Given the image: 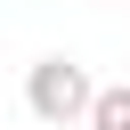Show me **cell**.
Here are the masks:
<instances>
[{
	"label": "cell",
	"instance_id": "7a4b0ae2",
	"mask_svg": "<svg viewBox=\"0 0 130 130\" xmlns=\"http://www.w3.org/2000/svg\"><path fill=\"white\" fill-rule=\"evenodd\" d=\"M89 130H130V81L98 89V106H89Z\"/></svg>",
	"mask_w": 130,
	"mask_h": 130
},
{
	"label": "cell",
	"instance_id": "6da1fadb",
	"mask_svg": "<svg viewBox=\"0 0 130 130\" xmlns=\"http://www.w3.org/2000/svg\"><path fill=\"white\" fill-rule=\"evenodd\" d=\"M24 106H32L49 130H65V122H89L98 81H89V65H73V57H41V65L24 73Z\"/></svg>",
	"mask_w": 130,
	"mask_h": 130
}]
</instances>
